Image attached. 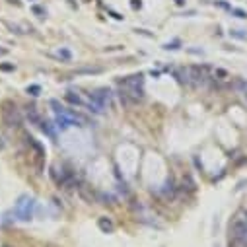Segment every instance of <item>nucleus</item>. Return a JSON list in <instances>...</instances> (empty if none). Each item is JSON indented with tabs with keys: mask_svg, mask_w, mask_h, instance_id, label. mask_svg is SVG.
I'll return each instance as SVG.
<instances>
[{
	"mask_svg": "<svg viewBox=\"0 0 247 247\" xmlns=\"http://www.w3.org/2000/svg\"><path fill=\"white\" fill-rule=\"evenodd\" d=\"M163 49H165V51H169V49H171V51H175V49H179V41H173V43H165V45H163Z\"/></svg>",
	"mask_w": 247,
	"mask_h": 247,
	"instance_id": "15",
	"label": "nucleus"
},
{
	"mask_svg": "<svg viewBox=\"0 0 247 247\" xmlns=\"http://www.w3.org/2000/svg\"><path fill=\"white\" fill-rule=\"evenodd\" d=\"M39 92H41L39 86H29L27 88V93H31V95H39Z\"/></svg>",
	"mask_w": 247,
	"mask_h": 247,
	"instance_id": "16",
	"label": "nucleus"
},
{
	"mask_svg": "<svg viewBox=\"0 0 247 247\" xmlns=\"http://www.w3.org/2000/svg\"><path fill=\"white\" fill-rule=\"evenodd\" d=\"M0 70H4V72H10V70H14V64H0Z\"/></svg>",
	"mask_w": 247,
	"mask_h": 247,
	"instance_id": "18",
	"label": "nucleus"
},
{
	"mask_svg": "<svg viewBox=\"0 0 247 247\" xmlns=\"http://www.w3.org/2000/svg\"><path fill=\"white\" fill-rule=\"evenodd\" d=\"M51 107L56 111V115H61V113H64V107H62V105H61L58 101H56V99H51Z\"/></svg>",
	"mask_w": 247,
	"mask_h": 247,
	"instance_id": "14",
	"label": "nucleus"
},
{
	"mask_svg": "<svg viewBox=\"0 0 247 247\" xmlns=\"http://www.w3.org/2000/svg\"><path fill=\"white\" fill-rule=\"evenodd\" d=\"M31 210H33V199L29 196H22L16 204V212L18 216H22V220H29L31 218Z\"/></svg>",
	"mask_w": 247,
	"mask_h": 247,
	"instance_id": "3",
	"label": "nucleus"
},
{
	"mask_svg": "<svg viewBox=\"0 0 247 247\" xmlns=\"http://www.w3.org/2000/svg\"><path fill=\"white\" fill-rule=\"evenodd\" d=\"M101 72V68L99 66H93V68H80L78 74H99Z\"/></svg>",
	"mask_w": 247,
	"mask_h": 247,
	"instance_id": "10",
	"label": "nucleus"
},
{
	"mask_svg": "<svg viewBox=\"0 0 247 247\" xmlns=\"http://www.w3.org/2000/svg\"><path fill=\"white\" fill-rule=\"evenodd\" d=\"M90 103H93L99 111L103 113V109L111 105V92L105 88H99V90H93L90 93Z\"/></svg>",
	"mask_w": 247,
	"mask_h": 247,
	"instance_id": "2",
	"label": "nucleus"
},
{
	"mask_svg": "<svg viewBox=\"0 0 247 247\" xmlns=\"http://www.w3.org/2000/svg\"><path fill=\"white\" fill-rule=\"evenodd\" d=\"M64 99H66L68 103H72V105H84V99L80 98L78 93H74V92H66Z\"/></svg>",
	"mask_w": 247,
	"mask_h": 247,
	"instance_id": "7",
	"label": "nucleus"
},
{
	"mask_svg": "<svg viewBox=\"0 0 247 247\" xmlns=\"http://www.w3.org/2000/svg\"><path fill=\"white\" fill-rule=\"evenodd\" d=\"M99 228L103 230V232H113V228H115V226H113V222L109 218H99Z\"/></svg>",
	"mask_w": 247,
	"mask_h": 247,
	"instance_id": "9",
	"label": "nucleus"
},
{
	"mask_svg": "<svg viewBox=\"0 0 247 247\" xmlns=\"http://www.w3.org/2000/svg\"><path fill=\"white\" fill-rule=\"evenodd\" d=\"M0 55H6V49H0Z\"/></svg>",
	"mask_w": 247,
	"mask_h": 247,
	"instance_id": "20",
	"label": "nucleus"
},
{
	"mask_svg": "<svg viewBox=\"0 0 247 247\" xmlns=\"http://www.w3.org/2000/svg\"><path fill=\"white\" fill-rule=\"evenodd\" d=\"M2 117H4V125H8V126H20L22 125V115H20V111L16 107H6Z\"/></svg>",
	"mask_w": 247,
	"mask_h": 247,
	"instance_id": "5",
	"label": "nucleus"
},
{
	"mask_svg": "<svg viewBox=\"0 0 247 247\" xmlns=\"http://www.w3.org/2000/svg\"><path fill=\"white\" fill-rule=\"evenodd\" d=\"M230 35H232V37H238V39H247V33L243 31V29H232Z\"/></svg>",
	"mask_w": 247,
	"mask_h": 247,
	"instance_id": "12",
	"label": "nucleus"
},
{
	"mask_svg": "<svg viewBox=\"0 0 247 247\" xmlns=\"http://www.w3.org/2000/svg\"><path fill=\"white\" fill-rule=\"evenodd\" d=\"M33 12H35L37 16H45V10H43L41 6H33Z\"/></svg>",
	"mask_w": 247,
	"mask_h": 247,
	"instance_id": "17",
	"label": "nucleus"
},
{
	"mask_svg": "<svg viewBox=\"0 0 247 247\" xmlns=\"http://www.w3.org/2000/svg\"><path fill=\"white\" fill-rule=\"evenodd\" d=\"M216 4L220 6V8H226V10H232L230 8V4H226V2H222V0H218V2H216Z\"/></svg>",
	"mask_w": 247,
	"mask_h": 247,
	"instance_id": "19",
	"label": "nucleus"
},
{
	"mask_svg": "<svg viewBox=\"0 0 247 247\" xmlns=\"http://www.w3.org/2000/svg\"><path fill=\"white\" fill-rule=\"evenodd\" d=\"M78 193H80V196H82L86 202H90V204H92V202H99V201H101V193H98L95 189H92L90 185H80L78 187Z\"/></svg>",
	"mask_w": 247,
	"mask_h": 247,
	"instance_id": "4",
	"label": "nucleus"
},
{
	"mask_svg": "<svg viewBox=\"0 0 247 247\" xmlns=\"http://www.w3.org/2000/svg\"><path fill=\"white\" fill-rule=\"evenodd\" d=\"M56 56L62 58V61H70V58H72V53H70L68 49H61V51L56 53Z\"/></svg>",
	"mask_w": 247,
	"mask_h": 247,
	"instance_id": "11",
	"label": "nucleus"
},
{
	"mask_svg": "<svg viewBox=\"0 0 247 247\" xmlns=\"http://www.w3.org/2000/svg\"><path fill=\"white\" fill-rule=\"evenodd\" d=\"M27 121L31 123V125H37V126H41L43 119H41V115H39V113L35 111V107H29V109H27Z\"/></svg>",
	"mask_w": 247,
	"mask_h": 247,
	"instance_id": "6",
	"label": "nucleus"
},
{
	"mask_svg": "<svg viewBox=\"0 0 247 247\" xmlns=\"http://www.w3.org/2000/svg\"><path fill=\"white\" fill-rule=\"evenodd\" d=\"M230 239H247V210H239L230 222Z\"/></svg>",
	"mask_w": 247,
	"mask_h": 247,
	"instance_id": "1",
	"label": "nucleus"
},
{
	"mask_svg": "<svg viewBox=\"0 0 247 247\" xmlns=\"http://www.w3.org/2000/svg\"><path fill=\"white\" fill-rule=\"evenodd\" d=\"M230 12H232V16H235V18H239V20L247 18V12H243V10H239V8H232Z\"/></svg>",
	"mask_w": 247,
	"mask_h": 247,
	"instance_id": "13",
	"label": "nucleus"
},
{
	"mask_svg": "<svg viewBox=\"0 0 247 247\" xmlns=\"http://www.w3.org/2000/svg\"><path fill=\"white\" fill-rule=\"evenodd\" d=\"M41 131L45 132L47 136H51V138H55V136H56L55 125H53V123H49V121H43V123H41Z\"/></svg>",
	"mask_w": 247,
	"mask_h": 247,
	"instance_id": "8",
	"label": "nucleus"
}]
</instances>
